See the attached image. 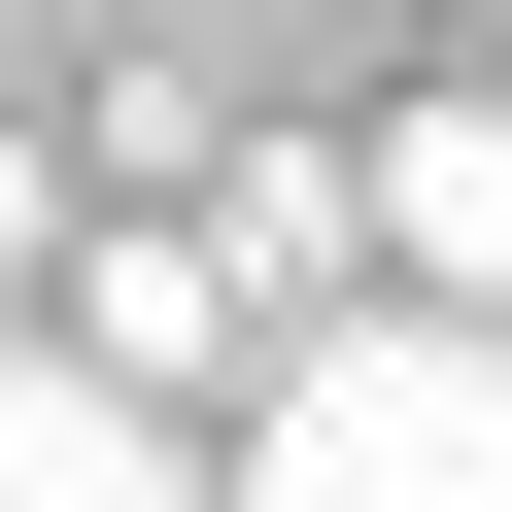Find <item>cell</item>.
I'll list each match as a JSON object with an SVG mask.
<instances>
[{"instance_id":"cell-6","label":"cell","mask_w":512,"mask_h":512,"mask_svg":"<svg viewBox=\"0 0 512 512\" xmlns=\"http://www.w3.org/2000/svg\"><path fill=\"white\" fill-rule=\"evenodd\" d=\"M35 239H69V137H0V274H35Z\"/></svg>"},{"instance_id":"cell-3","label":"cell","mask_w":512,"mask_h":512,"mask_svg":"<svg viewBox=\"0 0 512 512\" xmlns=\"http://www.w3.org/2000/svg\"><path fill=\"white\" fill-rule=\"evenodd\" d=\"M0 512H205V444H171V410H103L69 342H0Z\"/></svg>"},{"instance_id":"cell-7","label":"cell","mask_w":512,"mask_h":512,"mask_svg":"<svg viewBox=\"0 0 512 512\" xmlns=\"http://www.w3.org/2000/svg\"><path fill=\"white\" fill-rule=\"evenodd\" d=\"M478 35H512V0H478Z\"/></svg>"},{"instance_id":"cell-4","label":"cell","mask_w":512,"mask_h":512,"mask_svg":"<svg viewBox=\"0 0 512 512\" xmlns=\"http://www.w3.org/2000/svg\"><path fill=\"white\" fill-rule=\"evenodd\" d=\"M376 239H410V308L512 342V103H410V137H376Z\"/></svg>"},{"instance_id":"cell-5","label":"cell","mask_w":512,"mask_h":512,"mask_svg":"<svg viewBox=\"0 0 512 512\" xmlns=\"http://www.w3.org/2000/svg\"><path fill=\"white\" fill-rule=\"evenodd\" d=\"M205 239H239V308H274V342H308V308H342V239H376V171H308V137H274V171H239Z\"/></svg>"},{"instance_id":"cell-1","label":"cell","mask_w":512,"mask_h":512,"mask_svg":"<svg viewBox=\"0 0 512 512\" xmlns=\"http://www.w3.org/2000/svg\"><path fill=\"white\" fill-rule=\"evenodd\" d=\"M205 512H512V342L478 308H308L239 376V478Z\"/></svg>"},{"instance_id":"cell-2","label":"cell","mask_w":512,"mask_h":512,"mask_svg":"<svg viewBox=\"0 0 512 512\" xmlns=\"http://www.w3.org/2000/svg\"><path fill=\"white\" fill-rule=\"evenodd\" d=\"M69 376H103V410H205V376H274L239 239H103V274H69Z\"/></svg>"}]
</instances>
